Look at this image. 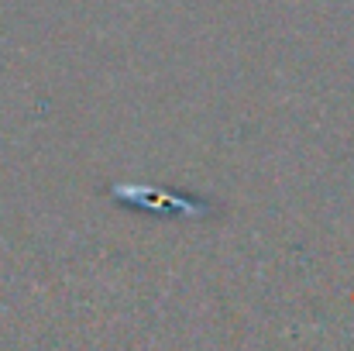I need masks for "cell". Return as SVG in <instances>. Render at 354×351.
I'll use <instances>...</instances> for the list:
<instances>
[{
	"mask_svg": "<svg viewBox=\"0 0 354 351\" xmlns=\"http://www.w3.org/2000/svg\"><path fill=\"white\" fill-rule=\"evenodd\" d=\"M114 197L124 204L145 207V210H162V214H176V217H207V204L200 200H186V197H169V193H155L148 186H114Z\"/></svg>",
	"mask_w": 354,
	"mask_h": 351,
	"instance_id": "cell-1",
	"label": "cell"
}]
</instances>
